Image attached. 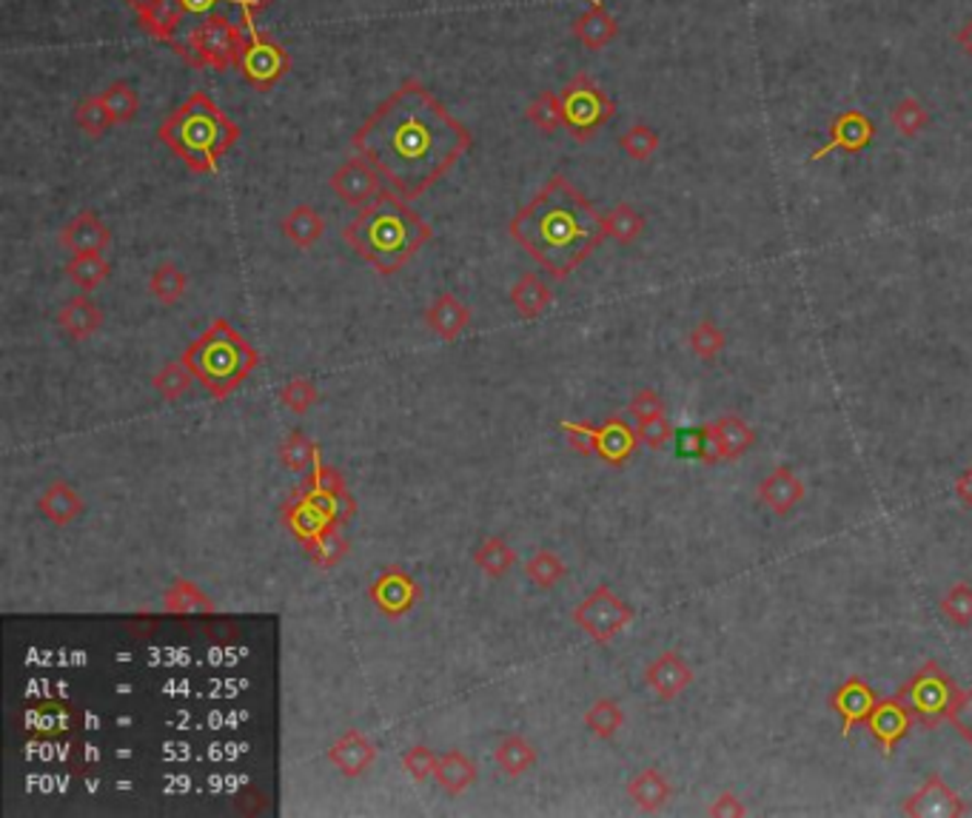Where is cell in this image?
I'll return each mask as SVG.
<instances>
[{
  "label": "cell",
  "mask_w": 972,
  "mask_h": 818,
  "mask_svg": "<svg viewBox=\"0 0 972 818\" xmlns=\"http://www.w3.org/2000/svg\"><path fill=\"white\" fill-rule=\"evenodd\" d=\"M471 131L420 80H406L354 131L351 145L406 203L443 180L471 149Z\"/></svg>",
  "instance_id": "6da1fadb"
},
{
  "label": "cell",
  "mask_w": 972,
  "mask_h": 818,
  "mask_svg": "<svg viewBox=\"0 0 972 818\" xmlns=\"http://www.w3.org/2000/svg\"><path fill=\"white\" fill-rule=\"evenodd\" d=\"M508 232L553 280L574 274L608 237L605 214L562 174L516 211Z\"/></svg>",
  "instance_id": "7a4b0ae2"
},
{
  "label": "cell",
  "mask_w": 972,
  "mask_h": 818,
  "mask_svg": "<svg viewBox=\"0 0 972 818\" xmlns=\"http://www.w3.org/2000/svg\"><path fill=\"white\" fill-rule=\"evenodd\" d=\"M342 239L377 274L391 277L431 239V225L394 191H383L346 229Z\"/></svg>",
  "instance_id": "3957f363"
},
{
  "label": "cell",
  "mask_w": 972,
  "mask_h": 818,
  "mask_svg": "<svg viewBox=\"0 0 972 818\" xmlns=\"http://www.w3.org/2000/svg\"><path fill=\"white\" fill-rule=\"evenodd\" d=\"M157 138L195 174H214L239 140V126L206 92H195L163 120Z\"/></svg>",
  "instance_id": "277c9868"
},
{
  "label": "cell",
  "mask_w": 972,
  "mask_h": 818,
  "mask_svg": "<svg viewBox=\"0 0 972 818\" xmlns=\"http://www.w3.org/2000/svg\"><path fill=\"white\" fill-rule=\"evenodd\" d=\"M183 362L189 365L195 379L203 385L214 399L229 397L246 383L248 374L257 369L255 346L229 323V319H214L183 354Z\"/></svg>",
  "instance_id": "5b68a950"
},
{
  "label": "cell",
  "mask_w": 972,
  "mask_h": 818,
  "mask_svg": "<svg viewBox=\"0 0 972 818\" xmlns=\"http://www.w3.org/2000/svg\"><path fill=\"white\" fill-rule=\"evenodd\" d=\"M243 44H246V35H243L237 23L232 17L214 15L183 32L175 51L186 63L195 66V69L225 72V69L239 63Z\"/></svg>",
  "instance_id": "8992f818"
},
{
  "label": "cell",
  "mask_w": 972,
  "mask_h": 818,
  "mask_svg": "<svg viewBox=\"0 0 972 818\" xmlns=\"http://www.w3.org/2000/svg\"><path fill=\"white\" fill-rule=\"evenodd\" d=\"M958 693L956 681L944 674L938 662H927V665L907 681L901 685V690L895 693V699L907 704V710L913 713V718L924 727H938L944 718H950V710L956 704Z\"/></svg>",
  "instance_id": "52a82bcc"
},
{
  "label": "cell",
  "mask_w": 972,
  "mask_h": 818,
  "mask_svg": "<svg viewBox=\"0 0 972 818\" xmlns=\"http://www.w3.org/2000/svg\"><path fill=\"white\" fill-rule=\"evenodd\" d=\"M562 117H565V129L576 143H585L608 124L610 117L617 115V103L610 101L602 86H596L588 74H576L562 92Z\"/></svg>",
  "instance_id": "ba28073f"
},
{
  "label": "cell",
  "mask_w": 972,
  "mask_h": 818,
  "mask_svg": "<svg viewBox=\"0 0 972 818\" xmlns=\"http://www.w3.org/2000/svg\"><path fill=\"white\" fill-rule=\"evenodd\" d=\"M574 624L594 639L596 645H608L610 639L622 633L633 622V608L619 599L608 585L594 587L574 608Z\"/></svg>",
  "instance_id": "9c48e42d"
},
{
  "label": "cell",
  "mask_w": 972,
  "mask_h": 818,
  "mask_svg": "<svg viewBox=\"0 0 972 818\" xmlns=\"http://www.w3.org/2000/svg\"><path fill=\"white\" fill-rule=\"evenodd\" d=\"M237 69L248 86L257 89V92H269L291 72V55L285 51V46L271 40L269 35L246 30V44L239 51Z\"/></svg>",
  "instance_id": "30bf717a"
},
{
  "label": "cell",
  "mask_w": 972,
  "mask_h": 818,
  "mask_svg": "<svg viewBox=\"0 0 972 818\" xmlns=\"http://www.w3.org/2000/svg\"><path fill=\"white\" fill-rule=\"evenodd\" d=\"M331 191L340 197L346 206H354V209H365L383 195V174L371 166L365 157H351L346 160L342 166H337V172L331 174Z\"/></svg>",
  "instance_id": "8fae6325"
},
{
  "label": "cell",
  "mask_w": 972,
  "mask_h": 818,
  "mask_svg": "<svg viewBox=\"0 0 972 818\" xmlns=\"http://www.w3.org/2000/svg\"><path fill=\"white\" fill-rule=\"evenodd\" d=\"M420 596L422 591L414 576L397 565L385 568L377 580L368 585L371 605L383 616H388V619H399V616L411 614L417 608Z\"/></svg>",
  "instance_id": "7c38bea8"
},
{
  "label": "cell",
  "mask_w": 972,
  "mask_h": 818,
  "mask_svg": "<svg viewBox=\"0 0 972 818\" xmlns=\"http://www.w3.org/2000/svg\"><path fill=\"white\" fill-rule=\"evenodd\" d=\"M828 135H830L828 143L821 145L819 152L810 154V160H824L833 152H847V154L864 152V149L873 143V138H876V124H873L864 112L850 109L830 120Z\"/></svg>",
  "instance_id": "4fadbf2b"
},
{
  "label": "cell",
  "mask_w": 972,
  "mask_h": 818,
  "mask_svg": "<svg viewBox=\"0 0 972 818\" xmlns=\"http://www.w3.org/2000/svg\"><path fill=\"white\" fill-rule=\"evenodd\" d=\"M904 813L913 818H956L967 816V804L944 784L941 775H929L927 784L904 802Z\"/></svg>",
  "instance_id": "5bb4252c"
},
{
  "label": "cell",
  "mask_w": 972,
  "mask_h": 818,
  "mask_svg": "<svg viewBox=\"0 0 972 818\" xmlns=\"http://www.w3.org/2000/svg\"><path fill=\"white\" fill-rule=\"evenodd\" d=\"M913 722V713H910L907 704L901 702V699H881V702H876V708H873V713L864 724H867L873 739L881 745L885 756H893L895 745L907 736Z\"/></svg>",
  "instance_id": "9a60e30c"
},
{
  "label": "cell",
  "mask_w": 972,
  "mask_h": 818,
  "mask_svg": "<svg viewBox=\"0 0 972 818\" xmlns=\"http://www.w3.org/2000/svg\"><path fill=\"white\" fill-rule=\"evenodd\" d=\"M645 681L661 702H674V699H679L693 685V670H690V665L679 653L665 651L647 665Z\"/></svg>",
  "instance_id": "2e32d148"
},
{
  "label": "cell",
  "mask_w": 972,
  "mask_h": 818,
  "mask_svg": "<svg viewBox=\"0 0 972 818\" xmlns=\"http://www.w3.org/2000/svg\"><path fill=\"white\" fill-rule=\"evenodd\" d=\"M328 761L340 770L346 779H360L368 773L377 761V747L360 731H346L335 745L328 747Z\"/></svg>",
  "instance_id": "e0dca14e"
},
{
  "label": "cell",
  "mask_w": 972,
  "mask_h": 818,
  "mask_svg": "<svg viewBox=\"0 0 972 818\" xmlns=\"http://www.w3.org/2000/svg\"><path fill=\"white\" fill-rule=\"evenodd\" d=\"M112 243L109 225L97 218L95 211H80L69 223L60 229V246L72 254H92L106 252Z\"/></svg>",
  "instance_id": "ac0fdd59"
},
{
  "label": "cell",
  "mask_w": 972,
  "mask_h": 818,
  "mask_svg": "<svg viewBox=\"0 0 972 818\" xmlns=\"http://www.w3.org/2000/svg\"><path fill=\"white\" fill-rule=\"evenodd\" d=\"M876 702L878 699H876V693H873V688L864 679H858V676H850L842 688L830 696V708H833L835 713L842 716L844 736H850L856 724L867 722V716L873 713Z\"/></svg>",
  "instance_id": "d6986e66"
},
{
  "label": "cell",
  "mask_w": 972,
  "mask_h": 818,
  "mask_svg": "<svg viewBox=\"0 0 972 818\" xmlns=\"http://www.w3.org/2000/svg\"><path fill=\"white\" fill-rule=\"evenodd\" d=\"M425 323H429L431 331L440 337L443 342H457L465 334V328L471 326V308L450 291H443L431 300L429 312H425Z\"/></svg>",
  "instance_id": "ffe728a7"
},
{
  "label": "cell",
  "mask_w": 972,
  "mask_h": 818,
  "mask_svg": "<svg viewBox=\"0 0 972 818\" xmlns=\"http://www.w3.org/2000/svg\"><path fill=\"white\" fill-rule=\"evenodd\" d=\"M274 0H177V7H180L183 17H186V30L195 26V23L206 21V17H214V15H225L232 9H237L243 23H246V30H255V15L262 12V9H269ZM183 30V32H186ZM180 40V37H177Z\"/></svg>",
  "instance_id": "44dd1931"
},
{
  "label": "cell",
  "mask_w": 972,
  "mask_h": 818,
  "mask_svg": "<svg viewBox=\"0 0 972 818\" xmlns=\"http://www.w3.org/2000/svg\"><path fill=\"white\" fill-rule=\"evenodd\" d=\"M711 431V457L716 459H739L748 448H753L756 431L741 422L739 417H722L718 422L707 425Z\"/></svg>",
  "instance_id": "7402d4cb"
},
{
  "label": "cell",
  "mask_w": 972,
  "mask_h": 818,
  "mask_svg": "<svg viewBox=\"0 0 972 818\" xmlns=\"http://www.w3.org/2000/svg\"><path fill=\"white\" fill-rule=\"evenodd\" d=\"M280 514H283V525L291 530V536H294V539H300V542H303L305 548H308V545H312L314 539H319V536L326 534L328 528H335V525H337V522L328 519V516L323 514V511H317V507H314L312 502L300 500L297 493H294V500L285 502ZM340 528H342V525H340Z\"/></svg>",
  "instance_id": "603a6c76"
},
{
  "label": "cell",
  "mask_w": 972,
  "mask_h": 818,
  "mask_svg": "<svg viewBox=\"0 0 972 818\" xmlns=\"http://www.w3.org/2000/svg\"><path fill=\"white\" fill-rule=\"evenodd\" d=\"M759 500L773 511V514L784 516L791 514L798 502L805 500V482L791 471V468H776L762 479L759 486Z\"/></svg>",
  "instance_id": "cb8c5ba5"
},
{
  "label": "cell",
  "mask_w": 972,
  "mask_h": 818,
  "mask_svg": "<svg viewBox=\"0 0 972 818\" xmlns=\"http://www.w3.org/2000/svg\"><path fill=\"white\" fill-rule=\"evenodd\" d=\"M636 445H639V434L628 425V422L619 420V417L608 420L605 425H599V431H596V457L602 459V463L613 465V468L628 463V459L633 457Z\"/></svg>",
  "instance_id": "d4e9b609"
},
{
  "label": "cell",
  "mask_w": 972,
  "mask_h": 818,
  "mask_svg": "<svg viewBox=\"0 0 972 818\" xmlns=\"http://www.w3.org/2000/svg\"><path fill=\"white\" fill-rule=\"evenodd\" d=\"M574 35L585 49L599 51L617 40L619 23L602 3H594L588 12H582V15L574 21Z\"/></svg>",
  "instance_id": "484cf974"
},
{
  "label": "cell",
  "mask_w": 972,
  "mask_h": 818,
  "mask_svg": "<svg viewBox=\"0 0 972 818\" xmlns=\"http://www.w3.org/2000/svg\"><path fill=\"white\" fill-rule=\"evenodd\" d=\"M37 507H40V514H44L51 525L66 528V525H72V522L83 514V496H80L69 482L55 479V482L44 491Z\"/></svg>",
  "instance_id": "4316f807"
},
{
  "label": "cell",
  "mask_w": 972,
  "mask_h": 818,
  "mask_svg": "<svg viewBox=\"0 0 972 818\" xmlns=\"http://www.w3.org/2000/svg\"><path fill=\"white\" fill-rule=\"evenodd\" d=\"M628 796L633 798V804H636L642 813H656L670 802L674 787H670L668 775L661 773V770L647 768L628 782Z\"/></svg>",
  "instance_id": "83f0119b"
},
{
  "label": "cell",
  "mask_w": 972,
  "mask_h": 818,
  "mask_svg": "<svg viewBox=\"0 0 972 818\" xmlns=\"http://www.w3.org/2000/svg\"><path fill=\"white\" fill-rule=\"evenodd\" d=\"M58 323L72 340L83 342L89 337H95L103 328V312L97 308L95 300L89 297H72L58 312Z\"/></svg>",
  "instance_id": "f1b7e54d"
},
{
  "label": "cell",
  "mask_w": 972,
  "mask_h": 818,
  "mask_svg": "<svg viewBox=\"0 0 972 818\" xmlns=\"http://www.w3.org/2000/svg\"><path fill=\"white\" fill-rule=\"evenodd\" d=\"M434 779L448 796H462L465 790L477 782V764L462 750H450V753L440 756V761H436Z\"/></svg>",
  "instance_id": "f546056e"
},
{
  "label": "cell",
  "mask_w": 972,
  "mask_h": 818,
  "mask_svg": "<svg viewBox=\"0 0 972 818\" xmlns=\"http://www.w3.org/2000/svg\"><path fill=\"white\" fill-rule=\"evenodd\" d=\"M508 297L519 317L537 319L548 312V305H551L553 300V291L548 289V283H542L537 274H523L514 285H511Z\"/></svg>",
  "instance_id": "4dcf8cb0"
},
{
  "label": "cell",
  "mask_w": 972,
  "mask_h": 818,
  "mask_svg": "<svg viewBox=\"0 0 972 818\" xmlns=\"http://www.w3.org/2000/svg\"><path fill=\"white\" fill-rule=\"evenodd\" d=\"M280 229H283L285 237L297 248H314L319 243V237L326 234V220L319 218L312 206H294L280 220Z\"/></svg>",
  "instance_id": "1f68e13d"
},
{
  "label": "cell",
  "mask_w": 972,
  "mask_h": 818,
  "mask_svg": "<svg viewBox=\"0 0 972 818\" xmlns=\"http://www.w3.org/2000/svg\"><path fill=\"white\" fill-rule=\"evenodd\" d=\"M163 608L175 616H191V614L206 616L214 614L218 605L211 601V596L206 594L200 585H195V582L189 580H177L175 585L166 587V594H163Z\"/></svg>",
  "instance_id": "d6a6232c"
},
{
  "label": "cell",
  "mask_w": 972,
  "mask_h": 818,
  "mask_svg": "<svg viewBox=\"0 0 972 818\" xmlns=\"http://www.w3.org/2000/svg\"><path fill=\"white\" fill-rule=\"evenodd\" d=\"M494 759H496V768L508 775V779H519V775H525L528 770H534L539 753H537V747L530 745L528 739H523V736L511 733V736H505V739L496 745Z\"/></svg>",
  "instance_id": "836d02e7"
},
{
  "label": "cell",
  "mask_w": 972,
  "mask_h": 818,
  "mask_svg": "<svg viewBox=\"0 0 972 818\" xmlns=\"http://www.w3.org/2000/svg\"><path fill=\"white\" fill-rule=\"evenodd\" d=\"M277 454H280V463L294 474H308L319 463V445L305 431H289Z\"/></svg>",
  "instance_id": "e575fe53"
},
{
  "label": "cell",
  "mask_w": 972,
  "mask_h": 818,
  "mask_svg": "<svg viewBox=\"0 0 972 818\" xmlns=\"http://www.w3.org/2000/svg\"><path fill=\"white\" fill-rule=\"evenodd\" d=\"M473 565L485 573V576H491V580H500V576H505L516 565V553L502 536H488V539H482L477 545V551H473Z\"/></svg>",
  "instance_id": "d590c367"
},
{
  "label": "cell",
  "mask_w": 972,
  "mask_h": 818,
  "mask_svg": "<svg viewBox=\"0 0 972 818\" xmlns=\"http://www.w3.org/2000/svg\"><path fill=\"white\" fill-rule=\"evenodd\" d=\"M66 274H69V280H72L80 291H95L109 280L112 266L109 260L97 252L74 254L72 260L66 262Z\"/></svg>",
  "instance_id": "8d00e7d4"
},
{
  "label": "cell",
  "mask_w": 972,
  "mask_h": 818,
  "mask_svg": "<svg viewBox=\"0 0 972 818\" xmlns=\"http://www.w3.org/2000/svg\"><path fill=\"white\" fill-rule=\"evenodd\" d=\"M585 727L594 733L596 739H613L619 731L624 727V710L617 699H596L588 710H585Z\"/></svg>",
  "instance_id": "74e56055"
},
{
  "label": "cell",
  "mask_w": 972,
  "mask_h": 818,
  "mask_svg": "<svg viewBox=\"0 0 972 818\" xmlns=\"http://www.w3.org/2000/svg\"><path fill=\"white\" fill-rule=\"evenodd\" d=\"M186 285H189V277L177 262H160L149 280V294L160 305H175L186 294Z\"/></svg>",
  "instance_id": "f35d334b"
},
{
  "label": "cell",
  "mask_w": 972,
  "mask_h": 818,
  "mask_svg": "<svg viewBox=\"0 0 972 818\" xmlns=\"http://www.w3.org/2000/svg\"><path fill=\"white\" fill-rule=\"evenodd\" d=\"M605 232L610 239H617L619 246H631L645 232V218L631 203H619L605 214Z\"/></svg>",
  "instance_id": "ab89813d"
},
{
  "label": "cell",
  "mask_w": 972,
  "mask_h": 818,
  "mask_svg": "<svg viewBox=\"0 0 972 818\" xmlns=\"http://www.w3.org/2000/svg\"><path fill=\"white\" fill-rule=\"evenodd\" d=\"M565 573L567 565L551 548H542V551H537L525 562V576L537 587H542V591H553L559 582L565 580Z\"/></svg>",
  "instance_id": "60d3db41"
},
{
  "label": "cell",
  "mask_w": 972,
  "mask_h": 818,
  "mask_svg": "<svg viewBox=\"0 0 972 818\" xmlns=\"http://www.w3.org/2000/svg\"><path fill=\"white\" fill-rule=\"evenodd\" d=\"M74 124H78L80 131L89 135V138H103V135L115 126V117H112V112L106 109V103H103L101 95H86L78 106H74Z\"/></svg>",
  "instance_id": "b9f144b4"
},
{
  "label": "cell",
  "mask_w": 972,
  "mask_h": 818,
  "mask_svg": "<svg viewBox=\"0 0 972 818\" xmlns=\"http://www.w3.org/2000/svg\"><path fill=\"white\" fill-rule=\"evenodd\" d=\"M890 124H893V129L899 131L901 138L913 140L929 126V112L915 97L907 95L901 97L893 109H890Z\"/></svg>",
  "instance_id": "7bdbcfd3"
},
{
  "label": "cell",
  "mask_w": 972,
  "mask_h": 818,
  "mask_svg": "<svg viewBox=\"0 0 972 818\" xmlns=\"http://www.w3.org/2000/svg\"><path fill=\"white\" fill-rule=\"evenodd\" d=\"M106 109L112 112L115 124H129L134 120L140 112V95L134 92L129 80H115L112 86H106V92H101Z\"/></svg>",
  "instance_id": "ee69618b"
},
{
  "label": "cell",
  "mask_w": 972,
  "mask_h": 818,
  "mask_svg": "<svg viewBox=\"0 0 972 818\" xmlns=\"http://www.w3.org/2000/svg\"><path fill=\"white\" fill-rule=\"evenodd\" d=\"M191 383H195V374H191L186 362H168L154 374V392L166 402H177L180 397H186Z\"/></svg>",
  "instance_id": "f6af8a7d"
},
{
  "label": "cell",
  "mask_w": 972,
  "mask_h": 818,
  "mask_svg": "<svg viewBox=\"0 0 972 818\" xmlns=\"http://www.w3.org/2000/svg\"><path fill=\"white\" fill-rule=\"evenodd\" d=\"M305 551H308V557H312V562L317 568H337L346 559V553H349V542H346L340 525H335V528H328L319 539H314Z\"/></svg>",
  "instance_id": "bcb514c9"
},
{
  "label": "cell",
  "mask_w": 972,
  "mask_h": 818,
  "mask_svg": "<svg viewBox=\"0 0 972 818\" xmlns=\"http://www.w3.org/2000/svg\"><path fill=\"white\" fill-rule=\"evenodd\" d=\"M530 124L537 126L544 135H553L565 126V117H562V101H559L557 92H542L530 101L528 112H525Z\"/></svg>",
  "instance_id": "7dc6e473"
},
{
  "label": "cell",
  "mask_w": 972,
  "mask_h": 818,
  "mask_svg": "<svg viewBox=\"0 0 972 818\" xmlns=\"http://www.w3.org/2000/svg\"><path fill=\"white\" fill-rule=\"evenodd\" d=\"M674 448H676V457L679 459H699V463H707V465L713 463L711 431H707V425L682 428V431H676Z\"/></svg>",
  "instance_id": "c3c4849f"
},
{
  "label": "cell",
  "mask_w": 972,
  "mask_h": 818,
  "mask_svg": "<svg viewBox=\"0 0 972 818\" xmlns=\"http://www.w3.org/2000/svg\"><path fill=\"white\" fill-rule=\"evenodd\" d=\"M619 145H622V152L628 154L631 160H639V163H645V160L654 157L659 152L661 138L656 135L651 126L645 124H633L631 129L624 131L622 138H619Z\"/></svg>",
  "instance_id": "681fc988"
},
{
  "label": "cell",
  "mask_w": 972,
  "mask_h": 818,
  "mask_svg": "<svg viewBox=\"0 0 972 818\" xmlns=\"http://www.w3.org/2000/svg\"><path fill=\"white\" fill-rule=\"evenodd\" d=\"M941 614L944 619L956 628H967L972 624V587L967 582H956V585L944 594L941 599Z\"/></svg>",
  "instance_id": "f907efd6"
},
{
  "label": "cell",
  "mask_w": 972,
  "mask_h": 818,
  "mask_svg": "<svg viewBox=\"0 0 972 818\" xmlns=\"http://www.w3.org/2000/svg\"><path fill=\"white\" fill-rule=\"evenodd\" d=\"M280 402H283L291 413H300V417H303V413H308L319 402L317 385L305 377L289 379V383L280 388Z\"/></svg>",
  "instance_id": "816d5d0a"
},
{
  "label": "cell",
  "mask_w": 972,
  "mask_h": 818,
  "mask_svg": "<svg viewBox=\"0 0 972 818\" xmlns=\"http://www.w3.org/2000/svg\"><path fill=\"white\" fill-rule=\"evenodd\" d=\"M727 337L722 328H716L711 319H702L693 331H690V348H693V354L702 357V360H716L722 354V348H725Z\"/></svg>",
  "instance_id": "f5cc1de1"
},
{
  "label": "cell",
  "mask_w": 972,
  "mask_h": 818,
  "mask_svg": "<svg viewBox=\"0 0 972 818\" xmlns=\"http://www.w3.org/2000/svg\"><path fill=\"white\" fill-rule=\"evenodd\" d=\"M436 761H440V756H436L431 747L414 745L402 753V770H406L414 782H425L429 775H434Z\"/></svg>",
  "instance_id": "db71d44e"
},
{
  "label": "cell",
  "mask_w": 972,
  "mask_h": 818,
  "mask_svg": "<svg viewBox=\"0 0 972 818\" xmlns=\"http://www.w3.org/2000/svg\"><path fill=\"white\" fill-rule=\"evenodd\" d=\"M636 434H639V442H642V445L659 451V448H665L670 440H674L676 431H674V425L668 422V417H665V413H659V417H651V420L636 422Z\"/></svg>",
  "instance_id": "11a10c76"
},
{
  "label": "cell",
  "mask_w": 972,
  "mask_h": 818,
  "mask_svg": "<svg viewBox=\"0 0 972 818\" xmlns=\"http://www.w3.org/2000/svg\"><path fill=\"white\" fill-rule=\"evenodd\" d=\"M66 724H69V713H66L60 704L49 702V704H40L35 710V716H32V727H35L40 736H60L66 731Z\"/></svg>",
  "instance_id": "9f6ffc18"
},
{
  "label": "cell",
  "mask_w": 972,
  "mask_h": 818,
  "mask_svg": "<svg viewBox=\"0 0 972 818\" xmlns=\"http://www.w3.org/2000/svg\"><path fill=\"white\" fill-rule=\"evenodd\" d=\"M562 431H565V440L571 442V448L579 451L582 457H594L596 454V431L599 428L590 425V422H562Z\"/></svg>",
  "instance_id": "6f0895ef"
},
{
  "label": "cell",
  "mask_w": 972,
  "mask_h": 818,
  "mask_svg": "<svg viewBox=\"0 0 972 818\" xmlns=\"http://www.w3.org/2000/svg\"><path fill=\"white\" fill-rule=\"evenodd\" d=\"M950 724L958 731V736L972 747V688L961 690L950 710Z\"/></svg>",
  "instance_id": "680465c9"
},
{
  "label": "cell",
  "mask_w": 972,
  "mask_h": 818,
  "mask_svg": "<svg viewBox=\"0 0 972 818\" xmlns=\"http://www.w3.org/2000/svg\"><path fill=\"white\" fill-rule=\"evenodd\" d=\"M628 411H631L633 420L642 422V420H651V417H659V413H665V402H661V397L654 392V388H642V392L631 399Z\"/></svg>",
  "instance_id": "91938a15"
},
{
  "label": "cell",
  "mask_w": 972,
  "mask_h": 818,
  "mask_svg": "<svg viewBox=\"0 0 972 818\" xmlns=\"http://www.w3.org/2000/svg\"><path fill=\"white\" fill-rule=\"evenodd\" d=\"M707 816H713V818H741V816H748V807H745V804H741V798L734 796V793H722V796H718L716 802H713L711 807H707Z\"/></svg>",
  "instance_id": "94428289"
},
{
  "label": "cell",
  "mask_w": 972,
  "mask_h": 818,
  "mask_svg": "<svg viewBox=\"0 0 972 818\" xmlns=\"http://www.w3.org/2000/svg\"><path fill=\"white\" fill-rule=\"evenodd\" d=\"M956 496L961 500V505L972 507V468H967V471L956 479Z\"/></svg>",
  "instance_id": "6125c7cd"
},
{
  "label": "cell",
  "mask_w": 972,
  "mask_h": 818,
  "mask_svg": "<svg viewBox=\"0 0 972 818\" xmlns=\"http://www.w3.org/2000/svg\"><path fill=\"white\" fill-rule=\"evenodd\" d=\"M956 44L958 49L964 51L967 58H972V17L970 21H964V26L956 32Z\"/></svg>",
  "instance_id": "be15d7a7"
},
{
  "label": "cell",
  "mask_w": 972,
  "mask_h": 818,
  "mask_svg": "<svg viewBox=\"0 0 972 818\" xmlns=\"http://www.w3.org/2000/svg\"><path fill=\"white\" fill-rule=\"evenodd\" d=\"M594 3H599V0H594Z\"/></svg>",
  "instance_id": "e7e4bbea"
}]
</instances>
